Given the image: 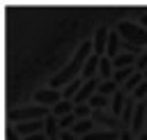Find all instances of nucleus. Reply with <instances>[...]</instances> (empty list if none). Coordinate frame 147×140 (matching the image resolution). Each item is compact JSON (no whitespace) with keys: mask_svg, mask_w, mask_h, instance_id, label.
I'll use <instances>...</instances> for the list:
<instances>
[{"mask_svg":"<svg viewBox=\"0 0 147 140\" xmlns=\"http://www.w3.org/2000/svg\"><path fill=\"white\" fill-rule=\"evenodd\" d=\"M94 53V48H92V39H85V41H80L78 44V48L74 50V55L69 57V62L57 71V73H53L51 78H48V87H53V90H64L71 80H76V78H80V73H83V67H85V62H87V57Z\"/></svg>","mask_w":147,"mask_h":140,"instance_id":"nucleus-1","label":"nucleus"},{"mask_svg":"<svg viewBox=\"0 0 147 140\" xmlns=\"http://www.w3.org/2000/svg\"><path fill=\"white\" fill-rule=\"evenodd\" d=\"M115 30L119 32V37L133 46H140V48H147V30L138 23V21H129V18H122L117 21Z\"/></svg>","mask_w":147,"mask_h":140,"instance_id":"nucleus-2","label":"nucleus"},{"mask_svg":"<svg viewBox=\"0 0 147 140\" xmlns=\"http://www.w3.org/2000/svg\"><path fill=\"white\" fill-rule=\"evenodd\" d=\"M51 117V108H44V106H21V108H14L9 112V122L11 124H18V122H34V119H46Z\"/></svg>","mask_w":147,"mask_h":140,"instance_id":"nucleus-3","label":"nucleus"},{"mask_svg":"<svg viewBox=\"0 0 147 140\" xmlns=\"http://www.w3.org/2000/svg\"><path fill=\"white\" fill-rule=\"evenodd\" d=\"M32 101L37 106H44V108H53L57 101H62V92L60 90H53V87H39L32 92Z\"/></svg>","mask_w":147,"mask_h":140,"instance_id":"nucleus-4","label":"nucleus"},{"mask_svg":"<svg viewBox=\"0 0 147 140\" xmlns=\"http://www.w3.org/2000/svg\"><path fill=\"white\" fill-rule=\"evenodd\" d=\"M92 119L96 122L99 129H108V131H122V122L110 112V110H92Z\"/></svg>","mask_w":147,"mask_h":140,"instance_id":"nucleus-5","label":"nucleus"},{"mask_svg":"<svg viewBox=\"0 0 147 140\" xmlns=\"http://www.w3.org/2000/svg\"><path fill=\"white\" fill-rule=\"evenodd\" d=\"M108 37H110V28L108 25H99L92 34V48H94V55L103 57L106 55V46H108Z\"/></svg>","mask_w":147,"mask_h":140,"instance_id":"nucleus-6","label":"nucleus"},{"mask_svg":"<svg viewBox=\"0 0 147 140\" xmlns=\"http://www.w3.org/2000/svg\"><path fill=\"white\" fill-rule=\"evenodd\" d=\"M14 131L21 135V138H28V135H34V133H44L46 129V119H34V122H18V124H11Z\"/></svg>","mask_w":147,"mask_h":140,"instance_id":"nucleus-7","label":"nucleus"},{"mask_svg":"<svg viewBox=\"0 0 147 140\" xmlns=\"http://www.w3.org/2000/svg\"><path fill=\"white\" fill-rule=\"evenodd\" d=\"M122 44H124V39H122L119 32L113 28V30H110V37H108V46H106V57L115 60V57L122 53Z\"/></svg>","mask_w":147,"mask_h":140,"instance_id":"nucleus-8","label":"nucleus"},{"mask_svg":"<svg viewBox=\"0 0 147 140\" xmlns=\"http://www.w3.org/2000/svg\"><path fill=\"white\" fill-rule=\"evenodd\" d=\"M99 64H101V57L92 53V55L87 57L85 67H83V73H80V78H83V80H92V78H96V76H99Z\"/></svg>","mask_w":147,"mask_h":140,"instance_id":"nucleus-9","label":"nucleus"},{"mask_svg":"<svg viewBox=\"0 0 147 140\" xmlns=\"http://www.w3.org/2000/svg\"><path fill=\"white\" fill-rule=\"evenodd\" d=\"M99 126H96V122L92 119V117H87V119H78L76 124H74V129H71V133H76L78 138H85V135H90L92 131H96Z\"/></svg>","mask_w":147,"mask_h":140,"instance_id":"nucleus-10","label":"nucleus"},{"mask_svg":"<svg viewBox=\"0 0 147 140\" xmlns=\"http://www.w3.org/2000/svg\"><path fill=\"white\" fill-rule=\"evenodd\" d=\"M126 99H129V94H126V92H122V90L110 99V108H108V110H110L117 119L122 117V110H124V106H126Z\"/></svg>","mask_w":147,"mask_h":140,"instance_id":"nucleus-11","label":"nucleus"},{"mask_svg":"<svg viewBox=\"0 0 147 140\" xmlns=\"http://www.w3.org/2000/svg\"><path fill=\"white\" fill-rule=\"evenodd\" d=\"M136 62H138V55H133V53H119L115 60H113V67H115V71L117 69H126V67H136Z\"/></svg>","mask_w":147,"mask_h":140,"instance_id":"nucleus-12","label":"nucleus"},{"mask_svg":"<svg viewBox=\"0 0 147 140\" xmlns=\"http://www.w3.org/2000/svg\"><path fill=\"white\" fill-rule=\"evenodd\" d=\"M69 112H74V101H69V99H62V101H57L53 108H51V115L53 117H64V115H69Z\"/></svg>","mask_w":147,"mask_h":140,"instance_id":"nucleus-13","label":"nucleus"},{"mask_svg":"<svg viewBox=\"0 0 147 140\" xmlns=\"http://www.w3.org/2000/svg\"><path fill=\"white\" fill-rule=\"evenodd\" d=\"M115 76V67H113V60L110 57H101V64H99V78L101 80H113Z\"/></svg>","mask_w":147,"mask_h":140,"instance_id":"nucleus-14","label":"nucleus"},{"mask_svg":"<svg viewBox=\"0 0 147 140\" xmlns=\"http://www.w3.org/2000/svg\"><path fill=\"white\" fill-rule=\"evenodd\" d=\"M85 85V80L83 78H76V80H71L64 90H62V99H69V101H74V96L80 92V87Z\"/></svg>","mask_w":147,"mask_h":140,"instance_id":"nucleus-15","label":"nucleus"},{"mask_svg":"<svg viewBox=\"0 0 147 140\" xmlns=\"http://www.w3.org/2000/svg\"><path fill=\"white\" fill-rule=\"evenodd\" d=\"M44 133L48 135V140H53V138H60V133H62V129H60V124H57V117H46V129H44Z\"/></svg>","mask_w":147,"mask_h":140,"instance_id":"nucleus-16","label":"nucleus"},{"mask_svg":"<svg viewBox=\"0 0 147 140\" xmlns=\"http://www.w3.org/2000/svg\"><path fill=\"white\" fill-rule=\"evenodd\" d=\"M142 80H145V73H140V71H138V73H133V76H131V78H129V80L122 85V92H126V94H133V92H136V87H138Z\"/></svg>","mask_w":147,"mask_h":140,"instance_id":"nucleus-17","label":"nucleus"},{"mask_svg":"<svg viewBox=\"0 0 147 140\" xmlns=\"http://www.w3.org/2000/svg\"><path fill=\"white\" fill-rule=\"evenodd\" d=\"M87 103L92 106V110H108V108H110V99L103 96V94H99V92H96Z\"/></svg>","mask_w":147,"mask_h":140,"instance_id":"nucleus-18","label":"nucleus"},{"mask_svg":"<svg viewBox=\"0 0 147 140\" xmlns=\"http://www.w3.org/2000/svg\"><path fill=\"white\" fill-rule=\"evenodd\" d=\"M133 73H138V71H136V67H126V69H117V71H115V76H113V80H115V83H117V85L122 87V85H124V83H126V80H129V78H131Z\"/></svg>","mask_w":147,"mask_h":140,"instance_id":"nucleus-19","label":"nucleus"},{"mask_svg":"<svg viewBox=\"0 0 147 140\" xmlns=\"http://www.w3.org/2000/svg\"><path fill=\"white\" fill-rule=\"evenodd\" d=\"M119 90H122V87H119L115 80H103V83H101V87H99V94H103V96L113 99V96H115Z\"/></svg>","mask_w":147,"mask_h":140,"instance_id":"nucleus-20","label":"nucleus"},{"mask_svg":"<svg viewBox=\"0 0 147 140\" xmlns=\"http://www.w3.org/2000/svg\"><path fill=\"white\" fill-rule=\"evenodd\" d=\"M74 115L78 119H87V117H92V106L90 103H78V106H74Z\"/></svg>","mask_w":147,"mask_h":140,"instance_id":"nucleus-21","label":"nucleus"},{"mask_svg":"<svg viewBox=\"0 0 147 140\" xmlns=\"http://www.w3.org/2000/svg\"><path fill=\"white\" fill-rule=\"evenodd\" d=\"M76 122H78V117H76L74 112H69V115H64V117H60V119H57V124H60V129H62V131H71Z\"/></svg>","mask_w":147,"mask_h":140,"instance_id":"nucleus-22","label":"nucleus"},{"mask_svg":"<svg viewBox=\"0 0 147 140\" xmlns=\"http://www.w3.org/2000/svg\"><path fill=\"white\" fill-rule=\"evenodd\" d=\"M129 96H133L138 103H140V101H145V99H147V80H142V83L136 87V92H133V94H129Z\"/></svg>","mask_w":147,"mask_h":140,"instance_id":"nucleus-23","label":"nucleus"},{"mask_svg":"<svg viewBox=\"0 0 147 140\" xmlns=\"http://www.w3.org/2000/svg\"><path fill=\"white\" fill-rule=\"evenodd\" d=\"M136 71H140V73H145L147 71V48L138 55V62H136Z\"/></svg>","mask_w":147,"mask_h":140,"instance_id":"nucleus-24","label":"nucleus"},{"mask_svg":"<svg viewBox=\"0 0 147 140\" xmlns=\"http://www.w3.org/2000/svg\"><path fill=\"white\" fill-rule=\"evenodd\" d=\"M5 140H23V138H21V135L14 131V126L9 124V126H7V131H5Z\"/></svg>","mask_w":147,"mask_h":140,"instance_id":"nucleus-25","label":"nucleus"},{"mask_svg":"<svg viewBox=\"0 0 147 140\" xmlns=\"http://www.w3.org/2000/svg\"><path fill=\"white\" fill-rule=\"evenodd\" d=\"M119 140H138V138L131 133V129H122L119 131Z\"/></svg>","mask_w":147,"mask_h":140,"instance_id":"nucleus-26","label":"nucleus"},{"mask_svg":"<svg viewBox=\"0 0 147 140\" xmlns=\"http://www.w3.org/2000/svg\"><path fill=\"white\" fill-rule=\"evenodd\" d=\"M60 140H83V138H78V135L71 133V131H62V133H60Z\"/></svg>","mask_w":147,"mask_h":140,"instance_id":"nucleus-27","label":"nucleus"},{"mask_svg":"<svg viewBox=\"0 0 147 140\" xmlns=\"http://www.w3.org/2000/svg\"><path fill=\"white\" fill-rule=\"evenodd\" d=\"M23 140H48V135H46V133H34V135H28V138H23Z\"/></svg>","mask_w":147,"mask_h":140,"instance_id":"nucleus-28","label":"nucleus"},{"mask_svg":"<svg viewBox=\"0 0 147 140\" xmlns=\"http://www.w3.org/2000/svg\"><path fill=\"white\" fill-rule=\"evenodd\" d=\"M138 23H140V25H142V28L147 30V11H145V14H142V16L138 18Z\"/></svg>","mask_w":147,"mask_h":140,"instance_id":"nucleus-29","label":"nucleus"},{"mask_svg":"<svg viewBox=\"0 0 147 140\" xmlns=\"http://www.w3.org/2000/svg\"><path fill=\"white\" fill-rule=\"evenodd\" d=\"M53 140H60V138H53Z\"/></svg>","mask_w":147,"mask_h":140,"instance_id":"nucleus-30","label":"nucleus"},{"mask_svg":"<svg viewBox=\"0 0 147 140\" xmlns=\"http://www.w3.org/2000/svg\"><path fill=\"white\" fill-rule=\"evenodd\" d=\"M145 131H147V126H145Z\"/></svg>","mask_w":147,"mask_h":140,"instance_id":"nucleus-31","label":"nucleus"}]
</instances>
